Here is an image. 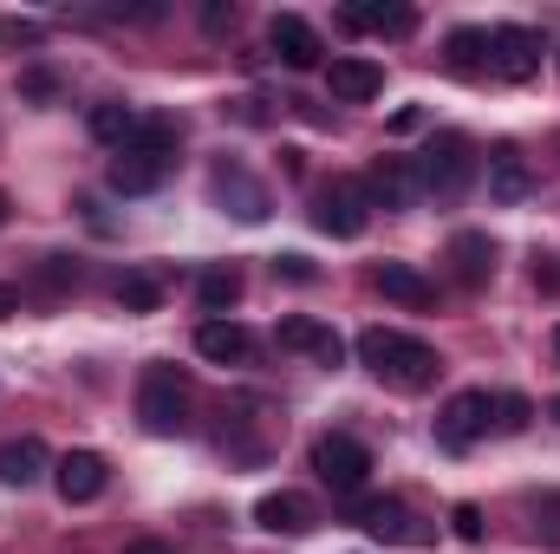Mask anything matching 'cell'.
Returning <instances> with one entry per match:
<instances>
[{"mask_svg":"<svg viewBox=\"0 0 560 554\" xmlns=\"http://www.w3.org/2000/svg\"><path fill=\"white\" fill-rule=\"evenodd\" d=\"M359 359H365L372 379H385L392 392H423V385H436V372H443L436 346H423L411 333H392V326H365V333H359Z\"/></svg>","mask_w":560,"mask_h":554,"instance_id":"6da1fadb","label":"cell"},{"mask_svg":"<svg viewBox=\"0 0 560 554\" xmlns=\"http://www.w3.org/2000/svg\"><path fill=\"white\" fill-rule=\"evenodd\" d=\"M138 424L150 437H183L189 430V379L176 366H150L138 379Z\"/></svg>","mask_w":560,"mask_h":554,"instance_id":"7a4b0ae2","label":"cell"},{"mask_svg":"<svg viewBox=\"0 0 560 554\" xmlns=\"http://www.w3.org/2000/svg\"><path fill=\"white\" fill-rule=\"evenodd\" d=\"M469 176H476V143L463 138V131H436L430 150L418 157V183L430 189V196L456 203V196L469 189Z\"/></svg>","mask_w":560,"mask_h":554,"instance_id":"3957f363","label":"cell"},{"mask_svg":"<svg viewBox=\"0 0 560 554\" xmlns=\"http://www.w3.org/2000/svg\"><path fill=\"white\" fill-rule=\"evenodd\" d=\"M313 222H319L326 235H339V242L365 235V222H372V196H365V183H359V176H332V183L313 196Z\"/></svg>","mask_w":560,"mask_h":554,"instance_id":"277c9868","label":"cell"},{"mask_svg":"<svg viewBox=\"0 0 560 554\" xmlns=\"http://www.w3.org/2000/svg\"><path fill=\"white\" fill-rule=\"evenodd\" d=\"M313 470H319V483H332L339 496H359L365 476H372V450H365L359 437H346V430H326V437L313 443Z\"/></svg>","mask_w":560,"mask_h":554,"instance_id":"5b68a950","label":"cell"},{"mask_svg":"<svg viewBox=\"0 0 560 554\" xmlns=\"http://www.w3.org/2000/svg\"><path fill=\"white\" fill-rule=\"evenodd\" d=\"M541 33L535 26H495L489 33V72L495 79H509V85H528L535 72H541Z\"/></svg>","mask_w":560,"mask_h":554,"instance_id":"8992f818","label":"cell"},{"mask_svg":"<svg viewBox=\"0 0 560 554\" xmlns=\"http://www.w3.org/2000/svg\"><path fill=\"white\" fill-rule=\"evenodd\" d=\"M209 196H215L235 222H268V209H275L268 189H261V183L248 176V163H235V157H222V163L209 170Z\"/></svg>","mask_w":560,"mask_h":554,"instance_id":"52a82bcc","label":"cell"},{"mask_svg":"<svg viewBox=\"0 0 560 554\" xmlns=\"http://www.w3.org/2000/svg\"><path fill=\"white\" fill-rule=\"evenodd\" d=\"M489 417H495V399H489V392H456V399L436 412V443H443V450H469V443L489 430Z\"/></svg>","mask_w":560,"mask_h":554,"instance_id":"ba28073f","label":"cell"},{"mask_svg":"<svg viewBox=\"0 0 560 554\" xmlns=\"http://www.w3.org/2000/svg\"><path fill=\"white\" fill-rule=\"evenodd\" d=\"M352 516H359V529H372L378 542H398V549H423V542H430V529H423L398 496H365Z\"/></svg>","mask_w":560,"mask_h":554,"instance_id":"9c48e42d","label":"cell"},{"mask_svg":"<svg viewBox=\"0 0 560 554\" xmlns=\"http://www.w3.org/2000/svg\"><path fill=\"white\" fill-rule=\"evenodd\" d=\"M418 157H378L372 170H365V196H372V209H411L418 203Z\"/></svg>","mask_w":560,"mask_h":554,"instance_id":"30bf717a","label":"cell"},{"mask_svg":"<svg viewBox=\"0 0 560 554\" xmlns=\"http://www.w3.org/2000/svg\"><path fill=\"white\" fill-rule=\"evenodd\" d=\"M280 346H287V353L319 359L326 372H339V366H346V339H339L332 326H319L313 313H287V320H280Z\"/></svg>","mask_w":560,"mask_h":554,"instance_id":"8fae6325","label":"cell"},{"mask_svg":"<svg viewBox=\"0 0 560 554\" xmlns=\"http://www.w3.org/2000/svg\"><path fill=\"white\" fill-rule=\"evenodd\" d=\"M105 483H112V470H105L98 450H66V457L52 463V489H59L66 503H98Z\"/></svg>","mask_w":560,"mask_h":554,"instance_id":"7c38bea8","label":"cell"},{"mask_svg":"<svg viewBox=\"0 0 560 554\" xmlns=\"http://www.w3.org/2000/svg\"><path fill=\"white\" fill-rule=\"evenodd\" d=\"M326 92H332L339 105H365V99L385 92V66H378V59H359V53H352V59H332V66H326Z\"/></svg>","mask_w":560,"mask_h":554,"instance_id":"4fadbf2b","label":"cell"},{"mask_svg":"<svg viewBox=\"0 0 560 554\" xmlns=\"http://www.w3.org/2000/svg\"><path fill=\"white\" fill-rule=\"evenodd\" d=\"M268 46L280 53V66H293V72H313L319 66V33H313V20H300V13H275V26H268Z\"/></svg>","mask_w":560,"mask_h":554,"instance_id":"5bb4252c","label":"cell"},{"mask_svg":"<svg viewBox=\"0 0 560 554\" xmlns=\"http://www.w3.org/2000/svg\"><path fill=\"white\" fill-rule=\"evenodd\" d=\"M196 353L215 359V366H248L255 359V339H248L242 320H202L196 326Z\"/></svg>","mask_w":560,"mask_h":554,"instance_id":"9a60e30c","label":"cell"},{"mask_svg":"<svg viewBox=\"0 0 560 554\" xmlns=\"http://www.w3.org/2000/svg\"><path fill=\"white\" fill-rule=\"evenodd\" d=\"M105 176H112V189H118V196H150V189L170 176V157H150V150H118Z\"/></svg>","mask_w":560,"mask_h":554,"instance_id":"2e32d148","label":"cell"},{"mask_svg":"<svg viewBox=\"0 0 560 554\" xmlns=\"http://www.w3.org/2000/svg\"><path fill=\"white\" fill-rule=\"evenodd\" d=\"M255 522H261L268 535H306L319 516H313V503H306L300 489H275V496L255 503Z\"/></svg>","mask_w":560,"mask_h":554,"instance_id":"e0dca14e","label":"cell"},{"mask_svg":"<svg viewBox=\"0 0 560 554\" xmlns=\"http://www.w3.org/2000/svg\"><path fill=\"white\" fill-rule=\"evenodd\" d=\"M46 470H52V457H46L39 437H13V443H0V483H7V489H33Z\"/></svg>","mask_w":560,"mask_h":554,"instance_id":"ac0fdd59","label":"cell"},{"mask_svg":"<svg viewBox=\"0 0 560 554\" xmlns=\"http://www.w3.org/2000/svg\"><path fill=\"white\" fill-rule=\"evenodd\" d=\"M450 262H456V280L463 287H482V280L495 275V242L482 229H456L450 235Z\"/></svg>","mask_w":560,"mask_h":554,"instance_id":"d6986e66","label":"cell"},{"mask_svg":"<svg viewBox=\"0 0 560 554\" xmlns=\"http://www.w3.org/2000/svg\"><path fill=\"white\" fill-rule=\"evenodd\" d=\"M372 287L385 293V300H398V307H411V313H423V307H436V287L418 275V268H405V262H385L378 275H372Z\"/></svg>","mask_w":560,"mask_h":554,"instance_id":"ffe728a7","label":"cell"},{"mask_svg":"<svg viewBox=\"0 0 560 554\" xmlns=\"http://www.w3.org/2000/svg\"><path fill=\"white\" fill-rule=\"evenodd\" d=\"M489 196H495V203H522V196H528V170H522L515 143H502V150L489 157Z\"/></svg>","mask_w":560,"mask_h":554,"instance_id":"44dd1931","label":"cell"},{"mask_svg":"<svg viewBox=\"0 0 560 554\" xmlns=\"http://www.w3.org/2000/svg\"><path fill=\"white\" fill-rule=\"evenodd\" d=\"M131 131H138V112L131 105H118V99H105V105H92V138L98 143H131Z\"/></svg>","mask_w":560,"mask_h":554,"instance_id":"7402d4cb","label":"cell"},{"mask_svg":"<svg viewBox=\"0 0 560 554\" xmlns=\"http://www.w3.org/2000/svg\"><path fill=\"white\" fill-rule=\"evenodd\" d=\"M176 143H183V125L176 118H143L138 112V131L125 150H150V157H176Z\"/></svg>","mask_w":560,"mask_h":554,"instance_id":"603a6c76","label":"cell"},{"mask_svg":"<svg viewBox=\"0 0 560 554\" xmlns=\"http://www.w3.org/2000/svg\"><path fill=\"white\" fill-rule=\"evenodd\" d=\"M196 300H202V307H209V313L222 320V313H229V307L242 300V275H235V268H209V275L196 280Z\"/></svg>","mask_w":560,"mask_h":554,"instance_id":"cb8c5ba5","label":"cell"},{"mask_svg":"<svg viewBox=\"0 0 560 554\" xmlns=\"http://www.w3.org/2000/svg\"><path fill=\"white\" fill-rule=\"evenodd\" d=\"M443 53H450V72H476V66L489 59V33H482V26H456Z\"/></svg>","mask_w":560,"mask_h":554,"instance_id":"d4e9b609","label":"cell"},{"mask_svg":"<svg viewBox=\"0 0 560 554\" xmlns=\"http://www.w3.org/2000/svg\"><path fill=\"white\" fill-rule=\"evenodd\" d=\"M156 300H163V280L150 275V268H131V275L118 280V307L125 313H150Z\"/></svg>","mask_w":560,"mask_h":554,"instance_id":"484cf974","label":"cell"},{"mask_svg":"<svg viewBox=\"0 0 560 554\" xmlns=\"http://www.w3.org/2000/svg\"><path fill=\"white\" fill-rule=\"evenodd\" d=\"M489 424H495L502 437H522V430L535 424V405H528L522 392H502V399H495V417H489Z\"/></svg>","mask_w":560,"mask_h":554,"instance_id":"4316f807","label":"cell"},{"mask_svg":"<svg viewBox=\"0 0 560 554\" xmlns=\"http://www.w3.org/2000/svg\"><path fill=\"white\" fill-rule=\"evenodd\" d=\"M385 13H392L385 0H365V7H339V26H346V33H378V26H385Z\"/></svg>","mask_w":560,"mask_h":554,"instance_id":"83f0119b","label":"cell"},{"mask_svg":"<svg viewBox=\"0 0 560 554\" xmlns=\"http://www.w3.org/2000/svg\"><path fill=\"white\" fill-rule=\"evenodd\" d=\"M535 535H541L548 549H560V496H555V489L535 503Z\"/></svg>","mask_w":560,"mask_h":554,"instance_id":"f1b7e54d","label":"cell"},{"mask_svg":"<svg viewBox=\"0 0 560 554\" xmlns=\"http://www.w3.org/2000/svg\"><path fill=\"white\" fill-rule=\"evenodd\" d=\"M20 99L52 105V99H59V79H52V72H20Z\"/></svg>","mask_w":560,"mask_h":554,"instance_id":"f546056e","label":"cell"},{"mask_svg":"<svg viewBox=\"0 0 560 554\" xmlns=\"http://www.w3.org/2000/svg\"><path fill=\"white\" fill-rule=\"evenodd\" d=\"M450 529H456V542H482V509L476 503H456L450 509Z\"/></svg>","mask_w":560,"mask_h":554,"instance_id":"4dcf8cb0","label":"cell"},{"mask_svg":"<svg viewBox=\"0 0 560 554\" xmlns=\"http://www.w3.org/2000/svg\"><path fill=\"white\" fill-rule=\"evenodd\" d=\"M275 275H280V280H300V287H306V280H319V268H313L306 255H275Z\"/></svg>","mask_w":560,"mask_h":554,"instance_id":"1f68e13d","label":"cell"},{"mask_svg":"<svg viewBox=\"0 0 560 554\" xmlns=\"http://www.w3.org/2000/svg\"><path fill=\"white\" fill-rule=\"evenodd\" d=\"M411 26H418V13H411V7H392V13H385V26H378V33H385V39H405V33H411Z\"/></svg>","mask_w":560,"mask_h":554,"instance_id":"d6a6232c","label":"cell"},{"mask_svg":"<svg viewBox=\"0 0 560 554\" xmlns=\"http://www.w3.org/2000/svg\"><path fill=\"white\" fill-rule=\"evenodd\" d=\"M418 125H423V112H418V105H405V112L392 118V131H398V138H405V131H418Z\"/></svg>","mask_w":560,"mask_h":554,"instance_id":"836d02e7","label":"cell"},{"mask_svg":"<svg viewBox=\"0 0 560 554\" xmlns=\"http://www.w3.org/2000/svg\"><path fill=\"white\" fill-rule=\"evenodd\" d=\"M13 313H20V287H7V280H0V320H13Z\"/></svg>","mask_w":560,"mask_h":554,"instance_id":"e575fe53","label":"cell"},{"mask_svg":"<svg viewBox=\"0 0 560 554\" xmlns=\"http://www.w3.org/2000/svg\"><path fill=\"white\" fill-rule=\"evenodd\" d=\"M125 554H170V549H163V542H131Z\"/></svg>","mask_w":560,"mask_h":554,"instance_id":"d590c367","label":"cell"},{"mask_svg":"<svg viewBox=\"0 0 560 554\" xmlns=\"http://www.w3.org/2000/svg\"><path fill=\"white\" fill-rule=\"evenodd\" d=\"M0 222H7V189H0Z\"/></svg>","mask_w":560,"mask_h":554,"instance_id":"8d00e7d4","label":"cell"},{"mask_svg":"<svg viewBox=\"0 0 560 554\" xmlns=\"http://www.w3.org/2000/svg\"><path fill=\"white\" fill-rule=\"evenodd\" d=\"M548 412H555V424H560V399H555V405H548Z\"/></svg>","mask_w":560,"mask_h":554,"instance_id":"74e56055","label":"cell"},{"mask_svg":"<svg viewBox=\"0 0 560 554\" xmlns=\"http://www.w3.org/2000/svg\"><path fill=\"white\" fill-rule=\"evenodd\" d=\"M555 353H560V326H555Z\"/></svg>","mask_w":560,"mask_h":554,"instance_id":"f35d334b","label":"cell"}]
</instances>
